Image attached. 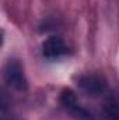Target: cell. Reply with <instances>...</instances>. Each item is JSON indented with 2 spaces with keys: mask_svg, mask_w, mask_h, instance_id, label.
Segmentation results:
<instances>
[{
  "mask_svg": "<svg viewBox=\"0 0 119 120\" xmlns=\"http://www.w3.org/2000/svg\"><path fill=\"white\" fill-rule=\"evenodd\" d=\"M4 81L10 88L16 91L27 90V78L23 66L17 60H8L4 67Z\"/></svg>",
  "mask_w": 119,
  "mask_h": 120,
  "instance_id": "cell-1",
  "label": "cell"
},
{
  "mask_svg": "<svg viewBox=\"0 0 119 120\" xmlns=\"http://www.w3.org/2000/svg\"><path fill=\"white\" fill-rule=\"evenodd\" d=\"M104 115L108 120H119V94H109L102 106Z\"/></svg>",
  "mask_w": 119,
  "mask_h": 120,
  "instance_id": "cell-4",
  "label": "cell"
},
{
  "mask_svg": "<svg viewBox=\"0 0 119 120\" xmlns=\"http://www.w3.org/2000/svg\"><path fill=\"white\" fill-rule=\"evenodd\" d=\"M79 87L91 96H98L107 91V81L98 74H86L80 77Z\"/></svg>",
  "mask_w": 119,
  "mask_h": 120,
  "instance_id": "cell-2",
  "label": "cell"
},
{
  "mask_svg": "<svg viewBox=\"0 0 119 120\" xmlns=\"http://www.w3.org/2000/svg\"><path fill=\"white\" fill-rule=\"evenodd\" d=\"M42 53L48 59H58L67 53V45L59 36H49L42 45Z\"/></svg>",
  "mask_w": 119,
  "mask_h": 120,
  "instance_id": "cell-3",
  "label": "cell"
},
{
  "mask_svg": "<svg viewBox=\"0 0 119 120\" xmlns=\"http://www.w3.org/2000/svg\"><path fill=\"white\" fill-rule=\"evenodd\" d=\"M60 101H62V103L64 105L66 109L73 110V112H76V113H79V115H86V116H87V113L79 106V103H77V98H76V95H74L73 91L64 90L63 91V94H62V96H60Z\"/></svg>",
  "mask_w": 119,
  "mask_h": 120,
  "instance_id": "cell-5",
  "label": "cell"
}]
</instances>
